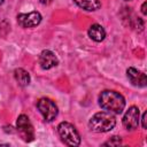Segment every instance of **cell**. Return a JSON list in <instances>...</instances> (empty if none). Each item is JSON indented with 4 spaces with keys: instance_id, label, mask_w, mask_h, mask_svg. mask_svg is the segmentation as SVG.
I'll use <instances>...</instances> for the list:
<instances>
[{
    "instance_id": "cell-1",
    "label": "cell",
    "mask_w": 147,
    "mask_h": 147,
    "mask_svg": "<svg viewBox=\"0 0 147 147\" xmlns=\"http://www.w3.org/2000/svg\"><path fill=\"white\" fill-rule=\"evenodd\" d=\"M125 99L124 96L111 90H105L99 95V105L102 109L106 111H109L111 114H122L125 108Z\"/></svg>"
},
{
    "instance_id": "cell-2",
    "label": "cell",
    "mask_w": 147,
    "mask_h": 147,
    "mask_svg": "<svg viewBox=\"0 0 147 147\" xmlns=\"http://www.w3.org/2000/svg\"><path fill=\"white\" fill-rule=\"evenodd\" d=\"M116 125V118L114 114L109 111H99L94 114L88 121V127L96 133H103L113 130Z\"/></svg>"
},
{
    "instance_id": "cell-3",
    "label": "cell",
    "mask_w": 147,
    "mask_h": 147,
    "mask_svg": "<svg viewBox=\"0 0 147 147\" xmlns=\"http://www.w3.org/2000/svg\"><path fill=\"white\" fill-rule=\"evenodd\" d=\"M57 132L61 140L67 146H79L80 145V136L77 129L69 122H61L57 125Z\"/></svg>"
},
{
    "instance_id": "cell-4",
    "label": "cell",
    "mask_w": 147,
    "mask_h": 147,
    "mask_svg": "<svg viewBox=\"0 0 147 147\" xmlns=\"http://www.w3.org/2000/svg\"><path fill=\"white\" fill-rule=\"evenodd\" d=\"M37 108L46 122H53L59 114V108L56 103L49 98L39 99L37 102Z\"/></svg>"
},
{
    "instance_id": "cell-5",
    "label": "cell",
    "mask_w": 147,
    "mask_h": 147,
    "mask_svg": "<svg viewBox=\"0 0 147 147\" xmlns=\"http://www.w3.org/2000/svg\"><path fill=\"white\" fill-rule=\"evenodd\" d=\"M16 130L25 142H31L34 140V129L26 115L21 114L17 117Z\"/></svg>"
},
{
    "instance_id": "cell-6",
    "label": "cell",
    "mask_w": 147,
    "mask_h": 147,
    "mask_svg": "<svg viewBox=\"0 0 147 147\" xmlns=\"http://www.w3.org/2000/svg\"><path fill=\"white\" fill-rule=\"evenodd\" d=\"M140 121V111L139 108L136 106H131L123 116V125L127 131H133L138 127Z\"/></svg>"
},
{
    "instance_id": "cell-7",
    "label": "cell",
    "mask_w": 147,
    "mask_h": 147,
    "mask_svg": "<svg viewBox=\"0 0 147 147\" xmlns=\"http://www.w3.org/2000/svg\"><path fill=\"white\" fill-rule=\"evenodd\" d=\"M41 14L39 11H30L26 14H18L17 15V23L20 26L28 29V28H34L39 25L41 22Z\"/></svg>"
},
{
    "instance_id": "cell-8",
    "label": "cell",
    "mask_w": 147,
    "mask_h": 147,
    "mask_svg": "<svg viewBox=\"0 0 147 147\" xmlns=\"http://www.w3.org/2000/svg\"><path fill=\"white\" fill-rule=\"evenodd\" d=\"M126 77L130 80V83L136 87H146L147 86V77H146V75L142 71H140V70H138V69H136L133 67L127 68Z\"/></svg>"
},
{
    "instance_id": "cell-9",
    "label": "cell",
    "mask_w": 147,
    "mask_h": 147,
    "mask_svg": "<svg viewBox=\"0 0 147 147\" xmlns=\"http://www.w3.org/2000/svg\"><path fill=\"white\" fill-rule=\"evenodd\" d=\"M39 64H40L41 69L49 70L59 64V59L52 51L44 49L39 55Z\"/></svg>"
},
{
    "instance_id": "cell-10",
    "label": "cell",
    "mask_w": 147,
    "mask_h": 147,
    "mask_svg": "<svg viewBox=\"0 0 147 147\" xmlns=\"http://www.w3.org/2000/svg\"><path fill=\"white\" fill-rule=\"evenodd\" d=\"M87 34L93 41H96V42H100L106 38V31H105L103 26L98 23H94L88 28Z\"/></svg>"
},
{
    "instance_id": "cell-11",
    "label": "cell",
    "mask_w": 147,
    "mask_h": 147,
    "mask_svg": "<svg viewBox=\"0 0 147 147\" xmlns=\"http://www.w3.org/2000/svg\"><path fill=\"white\" fill-rule=\"evenodd\" d=\"M14 78L17 82V84L22 87L28 86L31 82V77H30L29 72L26 70H24L23 68H16L14 70Z\"/></svg>"
},
{
    "instance_id": "cell-12",
    "label": "cell",
    "mask_w": 147,
    "mask_h": 147,
    "mask_svg": "<svg viewBox=\"0 0 147 147\" xmlns=\"http://www.w3.org/2000/svg\"><path fill=\"white\" fill-rule=\"evenodd\" d=\"M74 2L86 11H95L101 8V2L99 0H74Z\"/></svg>"
},
{
    "instance_id": "cell-13",
    "label": "cell",
    "mask_w": 147,
    "mask_h": 147,
    "mask_svg": "<svg viewBox=\"0 0 147 147\" xmlns=\"http://www.w3.org/2000/svg\"><path fill=\"white\" fill-rule=\"evenodd\" d=\"M121 144H122V139H121V137H118V136H114V137H111L108 141L103 142L102 146H118V145H121Z\"/></svg>"
},
{
    "instance_id": "cell-14",
    "label": "cell",
    "mask_w": 147,
    "mask_h": 147,
    "mask_svg": "<svg viewBox=\"0 0 147 147\" xmlns=\"http://www.w3.org/2000/svg\"><path fill=\"white\" fill-rule=\"evenodd\" d=\"M146 117H147V113L145 111V113L142 114V117H141V125H142L144 129L147 127V124H146Z\"/></svg>"
},
{
    "instance_id": "cell-15",
    "label": "cell",
    "mask_w": 147,
    "mask_h": 147,
    "mask_svg": "<svg viewBox=\"0 0 147 147\" xmlns=\"http://www.w3.org/2000/svg\"><path fill=\"white\" fill-rule=\"evenodd\" d=\"M146 5H147V2L145 1V2L142 3V6H141V13H142V15H147V11H146Z\"/></svg>"
},
{
    "instance_id": "cell-16",
    "label": "cell",
    "mask_w": 147,
    "mask_h": 147,
    "mask_svg": "<svg viewBox=\"0 0 147 147\" xmlns=\"http://www.w3.org/2000/svg\"><path fill=\"white\" fill-rule=\"evenodd\" d=\"M53 0H39V2L40 3H42V5H48V3H51Z\"/></svg>"
},
{
    "instance_id": "cell-17",
    "label": "cell",
    "mask_w": 147,
    "mask_h": 147,
    "mask_svg": "<svg viewBox=\"0 0 147 147\" xmlns=\"http://www.w3.org/2000/svg\"><path fill=\"white\" fill-rule=\"evenodd\" d=\"M3 1H5V0H0V5H2V3H3Z\"/></svg>"
},
{
    "instance_id": "cell-18",
    "label": "cell",
    "mask_w": 147,
    "mask_h": 147,
    "mask_svg": "<svg viewBox=\"0 0 147 147\" xmlns=\"http://www.w3.org/2000/svg\"><path fill=\"white\" fill-rule=\"evenodd\" d=\"M124 1H131V0H124Z\"/></svg>"
}]
</instances>
